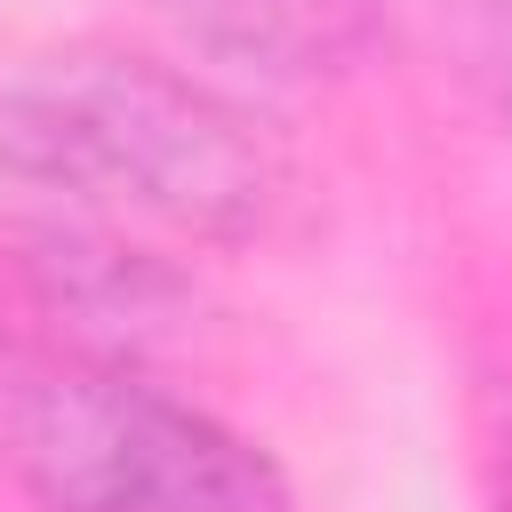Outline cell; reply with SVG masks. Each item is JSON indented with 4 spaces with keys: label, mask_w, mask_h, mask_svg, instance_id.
Segmentation results:
<instances>
[{
    "label": "cell",
    "mask_w": 512,
    "mask_h": 512,
    "mask_svg": "<svg viewBox=\"0 0 512 512\" xmlns=\"http://www.w3.org/2000/svg\"><path fill=\"white\" fill-rule=\"evenodd\" d=\"M0 168L136 208L200 240H248L288 192L272 136L208 80L152 56H56L0 96Z\"/></svg>",
    "instance_id": "6da1fadb"
},
{
    "label": "cell",
    "mask_w": 512,
    "mask_h": 512,
    "mask_svg": "<svg viewBox=\"0 0 512 512\" xmlns=\"http://www.w3.org/2000/svg\"><path fill=\"white\" fill-rule=\"evenodd\" d=\"M0 464L40 512H288L256 440L80 352L0 368Z\"/></svg>",
    "instance_id": "7a4b0ae2"
},
{
    "label": "cell",
    "mask_w": 512,
    "mask_h": 512,
    "mask_svg": "<svg viewBox=\"0 0 512 512\" xmlns=\"http://www.w3.org/2000/svg\"><path fill=\"white\" fill-rule=\"evenodd\" d=\"M192 48L256 80H320L368 48V0H152Z\"/></svg>",
    "instance_id": "3957f363"
}]
</instances>
